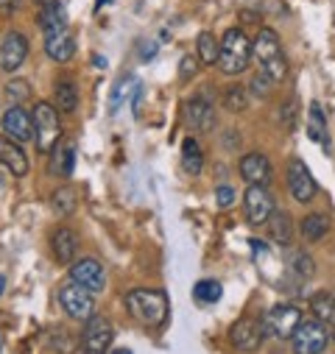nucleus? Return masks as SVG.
<instances>
[{"mask_svg": "<svg viewBox=\"0 0 335 354\" xmlns=\"http://www.w3.org/2000/svg\"><path fill=\"white\" fill-rule=\"evenodd\" d=\"M3 134L15 142L34 140V118L23 106H9V112L3 115Z\"/></svg>", "mask_w": 335, "mask_h": 354, "instance_id": "15", "label": "nucleus"}, {"mask_svg": "<svg viewBox=\"0 0 335 354\" xmlns=\"http://www.w3.org/2000/svg\"><path fill=\"white\" fill-rule=\"evenodd\" d=\"M126 310L143 326H159L168 318V296L162 290H132L126 296Z\"/></svg>", "mask_w": 335, "mask_h": 354, "instance_id": "2", "label": "nucleus"}, {"mask_svg": "<svg viewBox=\"0 0 335 354\" xmlns=\"http://www.w3.org/2000/svg\"><path fill=\"white\" fill-rule=\"evenodd\" d=\"M112 337H115V332H112L109 318L93 315L81 332V351L84 354H107L112 346Z\"/></svg>", "mask_w": 335, "mask_h": 354, "instance_id": "8", "label": "nucleus"}, {"mask_svg": "<svg viewBox=\"0 0 335 354\" xmlns=\"http://www.w3.org/2000/svg\"><path fill=\"white\" fill-rule=\"evenodd\" d=\"M327 232H329V221L324 215H318V212H313V215H307L302 221V234L307 240H321Z\"/></svg>", "mask_w": 335, "mask_h": 354, "instance_id": "28", "label": "nucleus"}, {"mask_svg": "<svg viewBox=\"0 0 335 354\" xmlns=\"http://www.w3.org/2000/svg\"><path fill=\"white\" fill-rule=\"evenodd\" d=\"M251 56L257 59V70L266 73L271 81H282L288 75V59H285V50H282L277 31L260 28L257 37L251 39Z\"/></svg>", "mask_w": 335, "mask_h": 354, "instance_id": "1", "label": "nucleus"}, {"mask_svg": "<svg viewBox=\"0 0 335 354\" xmlns=\"http://www.w3.org/2000/svg\"><path fill=\"white\" fill-rule=\"evenodd\" d=\"M299 324H302V313H299V307H293V304H277V307H271V310L263 315V329H266V335H271V337H277V340H291L293 332L299 329Z\"/></svg>", "mask_w": 335, "mask_h": 354, "instance_id": "5", "label": "nucleus"}, {"mask_svg": "<svg viewBox=\"0 0 335 354\" xmlns=\"http://www.w3.org/2000/svg\"><path fill=\"white\" fill-rule=\"evenodd\" d=\"M196 45H199V59H201L204 64H215V62H218L221 39H218L212 31H201L199 39H196Z\"/></svg>", "mask_w": 335, "mask_h": 354, "instance_id": "25", "label": "nucleus"}, {"mask_svg": "<svg viewBox=\"0 0 335 354\" xmlns=\"http://www.w3.org/2000/svg\"><path fill=\"white\" fill-rule=\"evenodd\" d=\"M263 337H266L263 318L243 315V318H237V321L232 324V329H229V340H232V346L240 348V351H255V348H260Z\"/></svg>", "mask_w": 335, "mask_h": 354, "instance_id": "9", "label": "nucleus"}, {"mask_svg": "<svg viewBox=\"0 0 335 354\" xmlns=\"http://www.w3.org/2000/svg\"><path fill=\"white\" fill-rule=\"evenodd\" d=\"M59 301H62V310L73 318V321H84L87 324L93 315H96V299L90 290H84L81 285L75 282H67L62 290H59Z\"/></svg>", "mask_w": 335, "mask_h": 354, "instance_id": "6", "label": "nucleus"}, {"mask_svg": "<svg viewBox=\"0 0 335 354\" xmlns=\"http://www.w3.org/2000/svg\"><path fill=\"white\" fill-rule=\"evenodd\" d=\"M293 351L296 354H321L329 343V329L324 321H302L299 329L293 332Z\"/></svg>", "mask_w": 335, "mask_h": 354, "instance_id": "7", "label": "nucleus"}, {"mask_svg": "<svg viewBox=\"0 0 335 354\" xmlns=\"http://www.w3.org/2000/svg\"><path fill=\"white\" fill-rule=\"evenodd\" d=\"M269 81H271V78H269L266 73L257 70L255 75H251V84H248V86H251V93L260 95V98H266V95H269Z\"/></svg>", "mask_w": 335, "mask_h": 354, "instance_id": "34", "label": "nucleus"}, {"mask_svg": "<svg viewBox=\"0 0 335 354\" xmlns=\"http://www.w3.org/2000/svg\"><path fill=\"white\" fill-rule=\"evenodd\" d=\"M307 134H310L313 142L327 145V120H324V112H321V104L318 101L310 104V112H307Z\"/></svg>", "mask_w": 335, "mask_h": 354, "instance_id": "24", "label": "nucleus"}, {"mask_svg": "<svg viewBox=\"0 0 335 354\" xmlns=\"http://www.w3.org/2000/svg\"><path fill=\"white\" fill-rule=\"evenodd\" d=\"M70 282L81 285L84 290H90L93 296L101 293L107 288V274H104V265L98 259H78L70 265Z\"/></svg>", "mask_w": 335, "mask_h": 354, "instance_id": "11", "label": "nucleus"}, {"mask_svg": "<svg viewBox=\"0 0 335 354\" xmlns=\"http://www.w3.org/2000/svg\"><path fill=\"white\" fill-rule=\"evenodd\" d=\"M251 62V39L240 28H226L221 37V53H218V67L226 75H240Z\"/></svg>", "mask_w": 335, "mask_h": 354, "instance_id": "3", "label": "nucleus"}, {"mask_svg": "<svg viewBox=\"0 0 335 354\" xmlns=\"http://www.w3.org/2000/svg\"><path fill=\"white\" fill-rule=\"evenodd\" d=\"M26 56H28V39L20 31H9L3 37V45H0V67L6 73H15L23 67Z\"/></svg>", "mask_w": 335, "mask_h": 354, "instance_id": "14", "label": "nucleus"}, {"mask_svg": "<svg viewBox=\"0 0 335 354\" xmlns=\"http://www.w3.org/2000/svg\"><path fill=\"white\" fill-rule=\"evenodd\" d=\"M112 354H132V351H129V348H115Z\"/></svg>", "mask_w": 335, "mask_h": 354, "instance_id": "40", "label": "nucleus"}, {"mask_svg": "<svg viewBox=\"0 0 335 354\" xmlns=\"http://www.w3.org/2000/svg\"><path fill=\"white\" fill-rule=\"evenodd\" d=\"M20 6H23V0H0V15L12 17L15 12H20Z\"/></svg>", "mask_w": 335, "mask_h": 354, "instance_id": "38", "label": "nucleus"}, {"mask_svg": "<svg viewBox=\"0 0 335 354\" xmlns=\"http://www.w3.org/2000/svg\"><path fill=\"white\" fill-rule=\"evenodd\" d=\"M53 95H56V109L62 115H73L75 112V106H78V90H75L73 81H59Z\"/></svg>", "mask_w": 335, "mask_h": 354, "instance_id": "22", "label": "nucleus"}, {"mask_svg": "<svg viewBox=\"0 0 335 354\" xmlns=\"http://www.w3.org/2000/svg\"><path fill=\"white\" fill-rule=\"evenodd\" d=\"M39 23H42V31L67 26V12H64V6H62V0H45L42 12H39Z\"/></svg>", "mask_w": 335, "mask_h": 354, "instance_id": "23", "label": "nucleus"}, {"mask_svg": "<svg viewBox=\"0 0 335 354\" xmlns=\"http://www.w3.org/2000/svg\"><path fill=\"white\" fill-rule=\"evenodd\" d=\"M34 140L42 153H51L56 142L62 140V123H59V109L48 101H39L34 106Z\"/></svg>", "mask_w": 335, "mask_h": 354, "instance_id": "4", "label": "nucleus"}, {"mask_svg": "<svg viewBox=\"0 0 335 354\" xmlns=\"http://www.w3.org/2000/svg\"><path fill=\"white\" fill-rule=\"evenodd\" d=\"M75 198H78V196H75L73 187H59L51 201H53V209H56L59 215H70V212L75 209Z\"/></svg>", "mask_w": 335, "mask_h": 354, "instance_id": "33", "label": "nucleus"}, {"mask_svg": "<svg viewBox=\"0 0 335 354\" xmlns=\"http://www.w3.org/2000/svg\"><path fill=\"white\" fill-rule=\"evenodd\" d=\"M51 248H53V257H56L59 262L70 265V262L75 259V254H78V237H75V232H70V229H56V234L51 237Z\"/></svg>", "mask_w": 335, "mask_h": 354, "instance_id": "19", "label": "nucleus"}, {"mask_svg": "<svg viewBox=\"0 0 335 354\" xmlns=\"http://www.w3.org/2000/svg\"><path fill=\"white\" fill-rule=\"evenodd\" d=\"M269 232H271V240L280 243V245H291L293 240V223H291V215L285 209H274L271 218L266 221Z\"/></svg>", "mask_w": 335, "mask_h": 354, "instance_id": "20", "label": "nucleus"}, {"mask_svg": "<svg viewBox=\"0 0 335 354\" xmlns=\"http://www.w3.org/2000/svg\"><path fill=\"white\" fill-rule=\"evenodd\" d=\"M310 310H313V313H316V318H318V321H324V324L335 321V293L321 290L318 296H313V299H310Z\"/></svg>", "mask_w": 335, "mask_h": 354, "instance_id": "26", "label": "nucleus"}, {"mask_svg": "<svg viewBox=\"0 0 335 354\" xmlns=\"http://www.w3.org/2000/svg\"><path fill=\"white\" fill-rule=\"evenodd\" d=\"M329 337H332V340H335V329H332V332H329Z\"/></svg>", "mask_w": 335, "mask_h": 354, "instance_id": "41", "label": "nucleus"}, {"mask_svg": "<svg viewBox=\"0 0 335 354\" xmlns=\"http://www.w3.org/2000/svg\"><path fill=\"white\" fill-rule=\"evenodd\" d=\"M185 118H188V126L196 129V131H210L215 126V112H212V101H210V93H201L196 98L188 101L185 106Z\"/></svg>", "mask_w": 335, "mask_h": 354, "instance_id": "16", "label": "nucleus"}, {"mask_svg": "<svg viewBox=\"0 0 335 354\" xmlns=\"http://www.w3.org/2000/svg\"><path fill=\"white\" fill-rule=\"evenodd\" d=\"M3 288H6V277H0V296H3Z\"/></svg>", "mask_w": 335, "mask_h": 354, "instance_id": "39", "label": "nucleus"}, {"mask_svg": "<svg viewBox=\"0 0 335 354\" xmlns=\"http://www.w3.org/2000/svg\"><path fill=\"white\" fill-rule=\"evenodd\" d=\"M215 201H218L221 209L232 207V204H235V190H232V187H218V190H215Z\"/></svg>", "mask_w": 335, "mask_h": 354, "instance_id": "37", "label": "nucleus"}, {"mask_svg": "<svg viewBox=\"0 0 335 354\" xmlns=\"http://www.w3.org/2000/svg\"><path fill=\"white\" fill-rule=\"evenodd\" d=\"M73 162H75V145L59 140L53 148V159H51V170L59 176H70L73 173Z\"/></svg>", "mask_w": 335, "mask_h": 354, "instance_id": "21", "label": "nucleus"}, {"mask_svg": "<svg viewBox=\"0 0 335 354\" xmlns=\"http://www.w3.org/2000/svg\"><path fill=\"white\" fill-rule=\"evenodd\" d=\"M6 95H9L12 106H23L31 98V84L26 78H15V81L6 84Z\"/></svg>", "mask_w": 335, "mask_h": 354, "instance_id": "31", "label": "nucleus"}, {"mask_svg": "<svg viewBox=\"0 0 335 354\" xmlns=\"http://www.w3.org/2000/svg\"><path fill=\"white\" fill-rule=\"evenodd\" d=\"M243 209H246V221L255 223V226H263L271 212H274V198L271 193L266 190V185H248L246 196H243Z\"/></svg>", "mask_w": 335, "mask_h": 354, "instance_id": "10", "label": "nucleus"}, {"mask_svg": "<svg viewBox=\"0 0 335 354\" xmlns=\"http://www.w3.org/2000/svg\"><path fill=\"white\" fill-rule=\"evenodd\" d=\"M196 70H199V59L196 56H182V62H179V78L188 81V78L196 75Z\"/></svg>", "mask_w": 335, "mask_h": 354, "instance_id": "36", "label": "nucleus"}, {"mask_svg": "<svg viewBox=\"0 0 335 354\" xmlns=\"http://www.w3.org/2000/svg\"><path fill=\"white\" fill-rule=\"evenodd\" d=\"M221 293H224L221 290V282H212V279H201L193 288V296H196L199 304H215L221 299Z\"/></svg>", "mask_w": 335, "mask_h": 354, "instance_id": "30", "label": "nucleus"}, {"mask_svg": "<svg viewBox=\"0 0 335 354\" xmlns=\"http://www.w3.org/2000/svg\"><path fill=\"white\" fill-rule=\"evenodd\" d=\"M288 190H291L293 201H299V204H307V201H313V196H316L313 173L307 170V165H305L299 156L291 159V165H288Z\"/></svg>", "mask_w": 335, "mask_h": 354, "instance_id": "12", "label": "nucleus"}, {"mask_svg": "<svg viewBox=\"0 0 335 354\" xmlns=\"http://www.w3.org/2000/svg\"><path fill=\"white\" fill-rule=\"evenodd\" d=\"M0 165L6 170H12V176H26L28 173V156L20 148V142L9 140V137H0Z\"/></svg>", "mask_w": 335, "mask_h": 354, "instance_id": "18", "label": "nucleus"}, {"mask_svg": "<svg viewBox=\"0 0 335 354\" xmlns=\"http://www.w3.org/2000/svg\"><path fill=\"white\" fill-rule=\"evenodd\" d=\"M42 34H45V53H48L53 62L64 64V62H70V59L75 56V37H73L70 26L48 28V31H42Z\"/></svg>", "mask_w": 335, "mask_h": 354, "instance_id": "13", "label": "nucleus"}, {"mask_svg": "<svg viewBox=\"0 0 335 354\" xmlns=\"http://www.w3.org/2000/svg\"><path fill=\"white\" fill-rule=\"evenodd\" d=\"M224 106H226L229 112H246V106H248L246 86H240V84L226 86V90H224Z\"/></svg>", "mask_w": 335, "mask_h": 354, "instance_id": "29", "label": "nucleus"}, {"mask_svg": "<svg viewBox=\"0 0 335 354\" xmlns=\"http://www.w3.org/2000/svg\"><path fill=\"white\" fill-rule=\"evenodd\" d=\"M182 167L190 173V176H199L201 173V148L193 137H188L182 142Z\"/></svg>", "mask_w": 335, "mask_h": 354, "instance_id": "27", "label": "nucleus"}, {"mask_svg": "<svg viewBox=\"0 0 335 354\" xmlns=\"http://www.w3.org/2000/svg\"><path fill=\"white\" fill-rule=\"evenodd\" d=\"M280 120H282V129H285V131H293V126H296V101H293V98L282 106Z\"/></svg>", "mask_w": 335, "mask_h": 354, "instance_id": "35", "label": "nucleus"}, {"mask_svg": "<svg viewBox=\"0 0 335 354\" xmlns=\"http://www.w3.org/2000/svg\"><path fill=\"white\" fill-rule=\"evenodd\" d=\"M291 274H293L299 282H305V279H310V277L316 274V262H313L307 254H293V257H291Z\"/></svg>", "mask_w": 335, "mask_h": 354, "instance_id": "32", "label": "nucleus"}, {"mask_svg": "<svg viewBox=\"0 0 335 354\" xmlns=\"http://www.w3.org/2000/svg\"><path fill=\"white\" fill-rule=\"evenodd\" d=\"M240 176L246 185H269L271 179V162L266 153H246L240 159Z\"/></svg>", "mask_w": 335, "mask_h": 354, "instance_id": "17", "label": "nucleus"}]
</instances>
